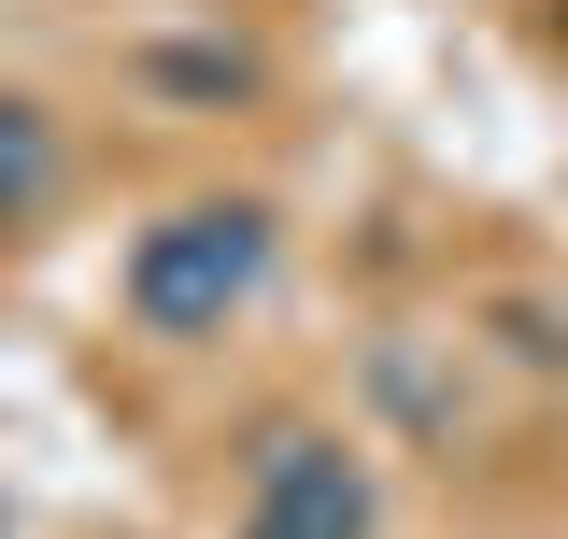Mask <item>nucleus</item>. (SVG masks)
Wrapping results in <instances>:
<instances>
[{
	"instance_id": "f03ea898",
	"label": "nucleus",
	"mask_w": 568,
	"mask_h": 539,
	"mask_svg": "<svg viewBox=\"0 0 568 539\" xmlns=\"http://www.w3.org/2000/svg\"><path fill=\"white\" fill-rule=\"evenodd\" d=\"M242 539H369V469L327 426H271L242 469Z\"/></svg>"
},
{
	"instance_id": "20e7f679",
	"label": "nucleus",
	"mask_w": 568,
	"mask_h": 539,
	"mask_svg": "<svg viewBox=\"0 0 568 539\" xmlns=\"http://www.w3.org/2000/svg\"><path fill=\"white\" fill-rule=\"evenodd\" d=\"M0 539H14V511H0Z\"/></svg>"
},
{
	"instance_id": "f257e3e1",
	"label": "nucleus",
	"mask_w": 568,
	"mask_h": 539,
	"mask_svg": "<svg viewBox=\"0 0 568 539\" xmlns=\"http://www.w3.org/2000/svg\"><path fill=\"white\" fill-rule=\"evenodd\" d=\"M271 256H284L271 200H185V213H156V227L129 242V327L142 340H227L242 313H256Z\"/></svg>"
},
{
	"instance_id": "7ed1b4c3",
	"label": "nucleus",
	"mask_w": 568,
	"mask_h": 539,
	"mask_svg": "<svg viewBox=\"0 0 568 539\" xmlns=\"http://www.w3.org/2000/svg\"><path fill=\"white\" fill-rule=\"evenodd\" d=\"M58 171H71V142H58V114H43V100H14V85H0V242H14V227H43V213H58Z\"/></svg>"
},
{
	"instance_id": "39448f33",
	"label": "nucleus",
	"mask_w": 568,
	"mask_h": 539,
	"mask_svg": "<svg viewBox=\"0 0 568 539\" xmlns=\"http://www.w3.org/2000/svg\"><path fill=\"white\" fill-rule=\"evenodd\" d=\"M555 29H568V14H555Z\"/></svg>"
}]
</instances>
